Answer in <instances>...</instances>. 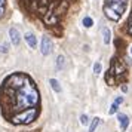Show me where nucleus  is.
Segmentation results:
<instances>
[{"instance_id":"nucleus-1","label":"nucleus","mask_w":132,"mask_h":132,"mask_svg":"<svg viewBox=\"0 0 132 132\" xmlns=\"http://www.w3.org/2000/svg\"><path fill=\"white\" fill-rule=\"evenodd\" d=\"M3 117L12 125H30L40 114V94L34 80L22 71L9 74L0 85Z\"/></svg>"},{"instance_id":"nucleus-2","label":"nucleus","mask_w":132,"mask_h":132,"mask_svg":"<svg viewBox=\"0 0 132 132\" xmlns=\"http://www.w3.org/2000/svg\"><path fill=\"white\" fill-rule=\"evenodd\" d=\"M28 15L42 21L45 27L54 28L62 22L73 0H19Z\"/></svg>"},{"instance_id":"nucleus-3","label":"nucleus","mask_w":132,"mask_h":132,"mask_svg":"<svg viewBox=\"0 0 132 132\" xmlns=\"http://www.w3.org/2000/svg\"><path fill=\"white\" fill-rule=\"evenodd\" d=\"M128 79V64L123 58L114 56L110 61L107 73H105V83L110 86H117V85L126 82Z\"/></svg>"},{"instance_id":"nucleus-4","label":"nucleus","mask_w":132,"mask_h":132,"mask_svg":"<svg viewBox=\"0 0 132 132\" xmlns=\"http://www.w3.org/2000/svg\"><path fill=\"white\" fill-rule=\"evenodd\" d=\"M126 6H128V0H105L102 6V12L108 19L117 22L125 13Z\"/></svg>"},{"instance_id":"nucleus-5","label":"nucleus","mask_w":132,"mask_h":132,"mask_svg":"<svg viewBox=\"0 0 132 132\" xmlns=\"http://www.w3.org/2000/svg\"><path fill=\"white\" fill-rule=\"evenodd\" d=\"M40 51H42L43 55H49L51 52H52V48H54V43H52V40L49 39L48 36H43L42 37V46H40Z\"/></svg>"},{"instance_id":"nucleus-6","label":"nucleus","mask_w":132,"mask_h":132,"mask_svg":"<svg viewBox=\"0 0 132 132\" xmlns=\"http://www.w3.org/2000/svg\"><path fill=\"white\" fill-rule=\"evenodd\" d=\"M117 120H119V125H120V129L122 131H126L128 126H129V117L123 113H119L117 114Z\"/></svg>"},{"instance_id":"nucleus-7","label":"nucleus","mask_w":132,"mask_h":132,"mask_svg":"<svg viewBox=\"0 0 132 132\" xmlns=\"http://www.w3.org/2000/svg\"><path fill=\"white\" fill-rule=\"evenodd\" d=\"M9 36H11V42H12L13 46H18L19 42H21V36H19V31L16 28H11L9 30Z\"/></svg>"},{"instance_id":"nucleus-8","label":"nucleus","mask_w":132,"mask_h":132,"mask_svg":"<svg viewBox=\"0 0 132 132\" xmlns=\"http://www.w3.org/2000/svg\"><path fill=\"white\" fill-rule=\"evenodd\" d=\"M123 102V96H117L116 100H114V102L111 104V107H110V110H108V114H116L117 113V110H119V105Z\"/></svg>"},{"instance_id":"nucleus-9","label":"nucleus","mask_w":132,"mask_h":132,"mask_svg":"<svg viewBox=\"0 0 132 132\" xmlns=\"http://www.w3.org/2000/svg\"><path fill=\"white\" fill-rule=\"evenodd\" d=\"M25 42L28 43V46L33 48V49L37 46V39H36V36H34L33 33H27V34H25Z\"/></svg>"},{"instance_id":"nucleus-10","label":"nucleus","mask_w":132,"mask_h":132,"mask_svg":"<svg viewBox=\"0 0 132 132\" xmlns=\"http://www.w3.org/2000/svg\"><path fill=\"white\" fill-rule=\"evenodd\" d=\"M102 40H104L105 45H108L110 40H111V31L108 30L107 27H105V28H102Z\"/></svg>"},{"instance_id":"nucleus-11","label":"nucleus","mask_w":132,"mask_h":132,"mask_svg":"<svg viewBox=\"0 0 132 132\" xmlns=\"http://www.w3.org/2000/svg\"><path fill=\"white\" fill-rule=\"evenodd\" d=\"M65 67V56L64 55H58L56 56V68L58 70H62Z\"/></svg>"},{"instance_id":"nucleus-12","label":"nucleus","mask_w":132,"mask_h":132,"mask_svg":"<svg viewBox=\"0 0 132 132\" xmlns=\"http://www.w3.org/2000/svg\"><path fill=\"white\" fill-rule=\"evenodd\" d=\"M49 85L52 86V89L55 92H61V86H60V82L56 79H49Z\"/></svg>"},{"instance_id":"nucleus-13","label":"nucleus","mask_w":132,"mask_h":132,"mask_svg":"<svg viewBox=\"0 0 132 132\" xmlns=\"http://www.w3.org/2000/svg\"><path fill=\"white\" fill-rule=\"evenodd\" d=\"M100 122H101V119H100V117L92 119V122H90V128H89V132H95L96 128H98V125H100Z\"/></svg>"},{"instance_id":"nucleus-14","label":"nucleus","mask_w":132,"mask_h":132,"mask_svg":"<svg viewBox=\"0 0 132 132\" xmlns=\"http://www.w3.org/2000/svg\"><path fill=\"white\" fill-rule=\"evenodd\" d=\"M126 31H128L129 36H132V9L131 13H129V18H128V22H126Z\"/></svg>"},{"instance_id":"nucleus-15","label":"nucleus","mask_w":132,"mask_h":132,"mask_svg":"<svg viewBox=\"0 0 132 132\" xmlns=\"http://www.w3.org/2000/svg\"><path fill=\"white\" fill-rule=\"evenodd\" d=\"M83 25L86 27V28H90V27L94 25V21H92V18H89V16H85V18H83Z\"/></svg>"},{"instance_id":"nucleus-16","label":"nucleus","mask_w":132,"mask_h":132,"mask_svg":"<svg viewBox=\"0 0 132 132\" xmlns=\"http://www.w3.org/2000/svg\"><path fill=\"white\" fill-rule=\"evenodd\" d=\"M101 70H102L101 62H100V61H96L95 64H94V73H95V74H100V73H101Z\"/></svg>"},{"instance_id":"nucleus-17","label":"nucleus","mask_w":132,"mask_h":132,"mask_svg":"<svg viewBox=\"0 0 132 132\" xmlns=\"http://www.w3.org/2000/svg\"><path fill=\"white\" fill-rule=\"evenodd\" d=\"M5 9H6V0H0V18L5 15Z\"/></svg>"},{"instance_id":"nucleus-18","label":"nucleus","mask_w":132,"mask_h":132,"mask_svg":"<svg viewBox=\"0 0 132 132\" xmlns=\"http://www.w3.org/2000/svg\"><path fill=\"white\" fill-rule=\"evenodd\" d=\"M80 123H82L83 126L89 125V117H88L86 114H82V116H80Z\"/></svg>"},{"instance_id":"nucleus-19","label":"nucleus","mask_w":132,"mask_h":132,"mask_svg":"<svg viewBox=\"0 0 132 132\" xmlns=\"http://www.w3.org/2000/svg\"><path fill=\"white\" fill-rule=\"evenodd\" d=\"M0 52L6 54V52H7V46H0Z\"/></svg>"},{"instance_id":"nucleus-20","label":"nucleus","mask_w":132,"mask_h":132,"mask_svg":"<svg viewBox=\"0 0 132 132\" xmlns=\"http://www.w3.org/2000/svg\"><path fill=\"white\" fill-rule=\"evenodd\" d=\"M131 54H132V48H131Z\"/></svg>"}]
</instances>
